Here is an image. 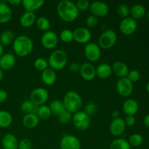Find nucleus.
Returning a JSON list of instances; mask_svg holds the SVG:
<instances>
[{
    "mask_svg": "<svg viewBox=\"0 0 149 149\" xmlns=\"http://www.w3.org/2000/svg\"><path fill=\"white\" fill-rule=\"evenodd\" d=\"M3 52H4V46L0 43V57L3 55Z\"/></svg>",
    "mask_w": 149,
    "mask_h": 149,
    "instance_id": "603ef678",
    "label": "nucleus"
},
{
    "mask_svg": "<svg viewBox=\"0 0 149 149\" xmlns=\"http://www.w3.org/2000/svg\"><path fill=\"white\" fill-rule=\"evenodd\" d=\"M130 7L125 4H121L117 8V13L119 17H122V19H125L128 17L130 15Z\"/></svg>",
    "mask_w": 149,
    "mask_h": 149,
    "instance_id": "ea45409f",
    "label": "nucleus"
},
{
    "mask_svg": "<svg viewBox=\"0 0 149 149\" xmlns=\"http://www.w3.org/2000/svg\"><path fill=\"white\" fill-rule=\"evenodd\" d=\"M36 114L39 117V119H42V120H47V119H49L50 118L51 115H52V112H51L49 106L42 105V106H40L38 107Z\"/></svg>",
    "mask_w": 149,
    "mask_h": 149,
    "instance_id": "2f4dec72",
    "label": "nucleus"
},
{
    "mask_svg": "<svg viewBox=\"0 0 149 149\" xmlns=\"http://www.w3.org/2000/svg\"><path fill=\"white\" fill-rule=\"evenodd\" d=\"M15 53L19 57H26L30 55L33 49L32 39L26 35H20L15 39L13 43Z\"/></svg>",
    "mask_w": 149,
    "mask_h": 149,
    "instance_id": "f03ea898",
    "label": "nucleus"
},
{
    "mask_svg": "<svg viewBox=\"0 0 149 149\" xmlns=\"http://www.w3.org/2000/svg\"><path fill=\"white\" fill-rule=\"evenodd\" d=\"M13 123V116L7 111H0V127L7 128Z\"/></svg>",
    "mask_w": 149,
    "mask_h": 149,
    "instance_id": "c756f323",
    "label": "nucleus"
},
{
    "mask_svg": "<svg viewBox=\"0 0 149 149\" xmlns=\"http://www.w3.org/2000/svg\"><path fill=\"white\" fill-rule=\"evenodd\" d=\"M97 106L95 103L93 102H90V103H87L84 106V109L83 111L88 115L89 116H92L97 112Z\"/></svg>",
    "mask_w": 149,
    "mask_h": 149,
    "instance_id": "58836bf2",
    "label": "nucleus"
},
{
    "mask_svg": "<svg viewBox=\"0 0 149 149\" xmlns=\"http://www.w3.org/2000/svg\"><path fill=\"white\" fill-rule=\"evenodd\" d=\"M45 4L44 0H23L22 5L26 12L34 13V11L40 9Z\"/></svg>",
    "mask_w": 149,
    "mask_h": 149,
    "instance_id": "5701e85b",
    "label": "nucleus"
},
{
    "mask_svg": "<svg viewBox=\"0 0 149 149\" xmlns=\"http://www.w3.org/2000/svg\"><path fill=\"white\" fill-rule=\"evenodd\" d=\"M98 21V17L91 14L86 19V24L89 28H93L97 26Z\"/></svg>",
    "mask_w": 149,
    "mask_h": 149,
    "instance_id": "37998d69",
    "label": "nucleus"
},
{
    "mask_svg": "<svg viewBox=\"0 0 149 149\" xmlns=\"http://www.w3.org/2000/svg\"><path fill=\"white\" fill-rule=\"evenodd\" d=\"M62 101L65 110L71 112V113L79 111L83 104L82 99L80 95L74 91L67 92Z\"/></svg>",
    "mask_w": 149,
    "mask_h": 149,
    "instance_id": "7ed1b4c3",
    "label": "nucleus"
},
{
    "mask_svg": "<svg viewBox=\"0 0 149 149\" xmlns=\"http://www.w3.org/2000/svg\"><path fill=\"white\" fill-rule=\"evenodd\" d=\"M131 146L128 141L124 138H117L111 143L110 149H130Z\"/></svg>",
    "mask_w": 149,
    "mask_h": 149,
    "instance_id": "473e14b6",
    "label": "nucleus"
},
{
    "mask_svg": "<svg viewBox=\"0 0 149 149\" xmlns=\"http://www.w3.org/2000/svg\"><path fill=\"white\" fill-rule=\"evenodd\" d=\"M143 123L144 126L149 128V113L144 116L143 119Z\"/></svg>",
    "mask_w": 149,
    "mask_h": 149,
    "instance_id": "8fccbe9b",
    "label": "nucleus"
},
{
    "mask_svg": "<svg viewBox=\"0 0 149 149\" xmlns=\"http://www.w3.org/2000/svg\"><path fill=\"white\" fill-rule=\"evenodd\" d=\"M1 144L4 149H17L18 147L17 138L11 133H7L4 135L1 140Z\"/></svg>",
    "mask_w": 149,
    "mask_h": 149,
    "instance_id": "aec40b11",
    "label": "nucleus"
},
{
    "mask_svg": "<svg viewBox=\"0 0 149 149\" xmlns=\"http://www.w3.org/2000/svg\"><path fill=\"white\" fill-rule=\"evenodd\" d=\"M8 3L12 6H18L22 4L21 0H9Z\"/></svg>",
    "mask_w": 149,
    "mask_h": 149,
    "instance_id": "09e8293b",
    "label": "nucleus"
},
{
    "mask_svg": "<svg viewBox=\"0 0 149 149\" xmlns=\"http://www.w3.org/2000/svg\"><path fill=\"white\" fill-rule=\"evenodd\" d=\"M15 35L13 31L10 30H6L0 34V43L3 46H7L13 43L15 40Z\"/></svg>",
    "mask_w": 149,
    "mask_h": 149,
    "instance_id": "c85d7f7f",
    "label": "nucleus"
},
{
    "mask_svg": "<svg viewBox=\"0 0 149 149\" xmlns=\"http://www.w3.org/2000/svg\"><path fill=\"white\" fill-rule=\"evenodd\" d=\"M3 78H4V72H3L2 70L0 68V81L3 79Z\"/></svg>",
    "mask_w": 149,
    "mask_h": 149,
    "instance_id": "864d4df0",
    "label": "nucleus"
},
{
    "mask_svg": "<svg viewBox=\"0 0 149 149\" xmlns=\"http://www.w3.org/2000/svg\"><path fill=\"white\" fill-rule=\"evenodd\" d=\"M146 8L141 4H137L132 6L130 10V15L134 20L141 19L146 15Z\"/></svg>",
    "mask_w": 149,
    "mask_h": 149,
    "instance_id": "bb28decb",
    "label": "nucleus"
},
{
    "mask_svg": "<svg viewBox=\"0 0 149 149\" xmlns=\"http://www.w3.org/2000/svg\"><path fill=\"white\" fill-rule=\"evenodd\" d=\"M127 78L132 83L137 82L141 79V74H140L139 71L135 69L131 70V71H129V73L127 76Z\"/></svg>",
    "mask_w": 149,
    "mask_h": 149,
    "instance_id": "79ce46f5",
    "label": "nucleus"
},
{
    "mask_svg": "<svg viewBox=\"0 0 149 149\" xmlns=\"http://www.w3.org/2000/svg\"><path fill=\"white\" fill-rule=\"evenodd\" d=\"M49 109H50L52 114L55 115V116H58L61 114L63 111H65V106H64L62 100H53L49 106Z\"/></svg>",
    "mask_w": 149,
    "mask_h": 149,
    "instance_id": "cd10ccee",
    "label": "nucleus"
},
{
    "mask_svg": "<svg viewBox=\"0 0 149 149\" xmlns=\"http://www.w3.org/2000/svg\"><path fill=\"white\" fill-rule=\"evenodd\" d=\"M13 16V12L6 1H0V23L10 21Z\"/></svg>",
    "mask_w": 149,
    "mask_h": 149,
    "instance_id": "412c9836",
    "label": "nucleus"
},
{
    "mask_svg": "<svg viewBox=\"0 0 149 149\" xmlns=\"http://www.w3.org/2000/svg\"><path fill=\"white\" fill-rule=\"evenodd\" d=\"M137 27H138L137 21L131 17L122 19V20L119 23V30L124 35H127V36L135 33Z\"/></svg>",
    "mask_w": 149,
    "mask_h": 149,
    "instance_id": "9b49d317",
    "label": "nucleus"
},
{
    "mask_svg": "<svg viewBox=\"0 0 149 149\" xmlns=\"http://www.w3.org/2000/svg\"><path fill=\"white\" fill-rule=\"evenodd\" d=\"M127 141L130 146L139 147L140 146L142 145L143 142V138L142 135L140 134L134 133L130 136Z\"/></svg>",
    "mask_w": 149,
    "mask_h": 149,
    "instance_id": "f704fd0d",
    "label": "nucleus"
},
{
    "mask_svg": "<svg viewBox=\"0 0 149 149\" xmlns=\"http://www.w3.org/2000/svg\"><path fill=\"white\" fill-rule=\"evenodd\" d=\"M147 17H148V19L149 20V10L148 11V13H147Z\"/></svg>",
    "mask_w": 149,
    "mask_h": 149,
    "instance_id": "6e6d98bb",
    "label": "nucleus"
},
{
    "mask_svg": "<svg viewBox=\"0 0 149 149\" xmlns=\"http://www.w3.org/2000/svg\"><path fill=\"white\" fill-rule=\"evenodd\" d=\"M48 65L54 71L63 69L67 65L68 56L62 49H57L52 52L48 58Z\"/></svg>",
    "mask_w": 149,
    "mask_h": 149,
    "instance_id": "20e7f679",
    "label": "nucleus"
},
{
    "mask_svg": "<svg viewBox=\"0 0 149 149\" xmlns=\"http://www.w3.org/2000/svg\"><path fill=\"white\" fill-rule=\"evenodd\" d=\"M112 68L111 65L108 63H101L96 68V76L100 79H107L111 75Z\"/></svg>",
    "mask_w": 149,
    "mask_h": 149,
    "instance_id": "a878e982",
    "label": "nucleus"
},
{
    "mask_svg": "<svg viewBox=\"0 0 149 149\" xmlns=\"http://www.w3.org/2000/svg\"><path fill=\"white\" fill-rule=\"evenodd\" d=\"M69 69L73 73L79 72L80 70V65L77 62L71 63L69 65Z\"/></svg>",
    "mask_w": 149,
    "mask_h": 149,
    "instance_id": "49530a36",
    "label": "nucleus"
},
{
    "mask_svg": "<svg viewBox=\"0 0 149 149\" xmlns=\"http://www.w3.org/2000/svg\"><path fill=\"white\" fill-rule=\"evenodd\" d=\"M38 107L39 106L33 104L30 100H24L23 102H22L21 105H20V109L26 114L27 113H35L36 114Z\"/></svg>",
    "mask_w": 149,
    "mask_h": 149,
    "instance_id": "7c9ffc66",
    "label": "nucleus"
},
{
    "mask_svg": "<svg viewBox=\"0 0 149 149\" xmlns=\"http://www.w3.org/2000/svg\"><path fill=\"white\" fill-rule=\"evenodd\" d=\"M36 27L39 29V30L42 31L44 32H46L47 31H49L51 27L50 22L48 20L47 17H39L36 20Z\"/></svg>",
    "mask_w": 149,
    "mask_h": 149,
    "instance_id": "72a5a7b5",
    "label": "nucleus"
},
{
    "mask_svg": "<svg viewBox=\"0 0 149 149\" xmlns=\"http://www.w3.org/2000/svg\"><path fill=\"white\" fill-rule=\"evenodd\" d=\"M49 98V93L45 88L37 87L31 92L30 95V100L37 106L45 105Z\"/></svg>",
    "mask_w": 149,
    "mask_h": 149,
    "instance_id": "6e6552de",
    "label": "nucleus"
},
{
    "mask_svg": "<svg viewBox=\"0 0 149 149\" xmlns=\"http://www.w3.org/2000/svg\"><path fill=\"white\" fill-rule=\"evenodd\" d=\"M80 75L85 81H92L96 77V68L91 63H84L80 65Z\"/></svg>",
    "mask_w": 149,
    "mask_h": 149,
    "instance_id": "2eb2a0df",
    "label": "nucleus"
},
{
    "mask_svg": "<svg viewBox=\"0 0 149 149\" xmlns=\"http://www.w3.org/2000/svg\"><path fill=\"white\" fill-rule=\"evenodd\" d=\"M116 41L117 34L116 32L111 29H108L100 35L97 45L100 49H109L116 45Z\"/></svg>",
    "mask_w": 149,
    "mask_h": 149,
    "instance_id": "39448f33",
    "label": "nucleus"
},
{
    "mask_svg": "<svg viewBox=\"0 0 149 149\" xmlns=\"http://www.w3.org/2000/svg\"><path fill=\"white\" fill-rule=\"evenodd\" d=\"M42 81L46 85L51 86L55 83L57 80V74L55 71L50 68L45 69L42 72Z\"/></svg>",
    "mask_w": 149,
    "mask_h": 149,
    "instance_id": "4be33fe9",
    "label": "nucleus"
},
{
    "mask_svg": "<svg viewBox=\"0 0 149 149\" xmlns=\"http://www.w3.org/2000/svg\"><path fill=\"white\" fill-rule=\"evenodd\" d=\"M41 43L45 49H54L58 43V35L53 31H47L45 32L42 36Z\"/></svg>",
    "mask_w": 149,
    "mask_h": 149,
    "instance_id": "9d476101",
    "label": "nucleus"
},
{
    "mask_svg": "<svg viewBox=\"0 0 149 149\" xmlns=\"http://www.w3.org/2000/svg\"><path fill=\"white\" fill-rule=\"evenodd\" d=\"M16 63V58L13 54L5 53L0 57V68L2 71L12 69Z\"/></svg>",
    "mask_w": 149,
    "mask_h": 149,
    "instance_id": "f3484780",
    "label": "nucleus"
},
{
    "mask_svg": "<svg viewBox=\"0 0 149 149\" xmlns=\"http://www.w3.org/2000/svg\"><path fill=\"white\" fill-rule=\"evenodd\" d=\"M57 13L61 20L68 23L77 20L79 15L76 4L70 0L60 1L57 6Z\"/></svg>",
    "mask_w": 149,
    "mask_h": 149,
    "instance_id": "f257e3e1",
    "label": "nucleus"
},
{
    "mask_svg": "<svg viewBox=\"0 0 149 149\" xmlns=\"http://www.w3.org/2000/svg\"><path fill=\"white\" fill-rule=\"evenodd\" d=\"M112 73L120 78L127 77L129 73V68L127 64L122 61H116L112 65Z\"/></svg>",
    "mask_w": 149,
    "mask_h": 149,
    "instance_id": "6ab92c4d",
    "label": "nucleus"
},
{
    "mask_svg": "<svg viewBox=\"0 0 149 149\" xmlns=\"http://www.w3.org/2000/svg\"><path fill=\"white\" fill-rule=\"evenodd\" d=\"M139 109L138 103L132 98L127 99L125 100L122 106L123 111L127 116H135Z\"/></svg>",
    "mask_w": 149,
    "mask_h": 149,
    "instance_id": "a211bd4d",
    "label": "nucleus"
},
{
    "mask_svg": "<svg viewBox=\"0 0 149 149\" xmlns=\"http://www.w3.org/2000/svg\"><path fill=\"white\" fill-rule=\"evenodd\" d=\"M7 97H8V95L7 92L4 90H0V103L6 101Z\"/></svg>",
    "mask_w": 149,
    "mask_h": 149,
    "instance_id": "de8ad7c7",
    "label": "nucleus"
},
{
    "mask_svg": "<svg viewBox=\"0 0 149 149\" xmlns=\"http://www.w3.org/2000/svg\"><path fill=\"white\" fill-rule=\"evenodd\" d=\"M36 15L34 13L26 12L20 16L19 22L21 26L24 28H29L33 26V23H36Z\"/></svg>",
    "mask_w": 149,
    "mask_h": 149,
    "instance_id": "b1692460",
    "label": "nucleus"
},
{
    "mask_svg": "<svg viewBox=\"0 0 149 149\" xmlns=\"http://www.w3.org/2000/svg\"><path fill=\"white\" fill-rule=\"evenodd\" d=\"M84 55L90 63H95L98 61L101 56V49L98 45L94 42L87 44L84 49Z\"/></svg>",
    "mask_w": 149,
    "mask_h": 149,
    "instance_id": "0eeeda50",
    "label": "nucleus"
},
{
    "mask_svg": "<svg viewBox=\"0 0 149 149\" xmlns=\"http://www.w3.org/2000/svg\"><path fill=\"white\" fill-rule=\"evenodd\" d=\"M74 126L79 131H85L90 125V117L83 111L74 113L72 117Z\"/></svg>",
    "mask_w": 149,
    "mask_h": 149,
    "instance_id": "423d86ee",
    "label": "nucleus"
},
{
    "mask_svg": "<svg viewBox=\"0 0 149 149\" xmlns=\"http://www.w3.org/2000/svg\"><path fill=\"white\" fill-rule=\"evenodd\" d=\"M33 65H34L35 68L39 71H43L45 69L48 68V61L45 60L43 58H38L35 60L34 63H33Z\"/></svg>",
    "mask_w": 149,
    "mask_h": 149,
    "instance_id": "e433bc0d",
    "label": "nucleus"
},
{
    "mask_svg": "<svg viewBox=\"0 0 149 149\" xmlns=\"http://www.w3.org/2000/svg\"><path fill=\"white\" fill-rule=\"evenodd\" d=\"M74 41L79 44H88L92 38L91 32L84 27H79L73 31Z\"/></svg>",
    "mask_w": 149,
    "mask_h": 149,
    "instance_id": "f8f14e48",
    "label": "nucleus"
},
{
    "mask_svg": "<svg viewBox=\"0 0 149 149\" xmlns=\"http://www.w3.org/2000/svg\"><path fill=\"white\" fill-rule=\"evenodd\" d=\"M72 117L73 115L71 112L65 110L58 116V122H60V124L61 125H67V124L69 123L71 121H72Z\"/></svg>",
    "mask_w": 149,
    "mask_h": 149,
    "instance_id": "c9c22d12",
    "label": "nucleus"
},
{
    "mask_svg": "<svg viewBox=\"0 0 149 149\" xmlns=\"http://www.w3.org/2000/svg\"><path fill=\"white\" fill-rule=\"evenodd\" d=\"M75 4L79 13L87 10L88 9H90V3L88 0H78Z\"/></svg>",
    "mask_w": 149,
    "mask_h": 149,
    "instance_id": "a19ab883",
    "label": "nucleus"
},
{
    "mask_svg": "<svg viewBox=\"0 0 149 149\" xmlns=\"http://www.w3.org/2000/svg\"><path fill=\"white\" fill-rule=\"evenodd\" d=\"M126 129L125 121L122 118H117L112 120L109 126V131L113 136H120Z\"/></svg>",
    "mask_w": 149,
    "mask_h": 149,
    "instance_id": "dca6fc26",
    "label": "nucleus"
},
{
    "mask_svg": "<svg viewBox=\"0 0 149 149\" xmlns=\"http://www.w3.org/2000/svg\"><path fill=\"white\" fill-rule=\"evenodd\" d=\"M32 143L29 138H23L18 143L17 149H31Z\"/></svg>",
    "mask_w": 149,
    "mask_h": 149,
    "instance_id": "c03bdc74",
    "label": "nucleus"
},
{
    "mask_svg": "<svg viewBox=\"0 0 149 149\" xmlns=\"http://www.w3.org/2000/svg\"><path fill=\"white\" fill-rule=\"evenodd\" d=\"M23 124L28 129H33L39 125V119L35 113H27L23 116Z\"/></svg>",
    "mask_w": 149,
    "mask_h": 149,
    "instance_id": "393cba45",
    "label": "nucleus"
},
{
    "mask_svg": "<svg viewBox=\"0 0 149 149\" xmlns=\"http://www.w3.org/2000/svg\"><path fill=\"white\" fill-rule=\"evenodd\" d=\"M61 149H80L81 143L74 135H66L63 136L60 142Z\"/></svg>",
    "mask_w": 149,
    "mask_h": 149,
    "instance_id": "4468645a",
    "label": "nucleus"
},
{
    "mask_svg": "<svg viewBox=\"0 0 149 149\" xmlns=\"http://www.w3.org/2000/svg\"><path fill=\"white\" fill-rule=\"evenodd\" d=\"M146 90H147V92L149 93V81L147 83V84H146Z\"/></svg>",
    "mask_w": 149,
    "mask_h": 149,
    "instance_id": "5fc2aeb1",
    "label": "nucleus"
},
{
    "mask_svg": "<svg viewBox=\"0 0 149 149\" xmlns=\"http://www.w3.org/2000/svg\"><path fill=\"white\" fill-rule=\"evenodd\" d=\"M90 10L92 15L96 17H104L109 12V7L106 3L100 1H93L90 4Z\"/></svg>",
    "mask_w": 149,
    "mask_h": 149,
    "instance_id": "ddd939ff",
    "label": "nucleus"
},
{
    "mask_svg": "<svg viewBox=\"0 0 149 149\" xmlns=\"http://www.w3.org/2000/svg\"><path fill=\"white\" fill-rule=\"evenodd\" d=\"M116 90L119 95L127 97L133 92V83L131 82L127 77L120 78L116 82Z\"/></svg>",
    "mask_w": 149,
    "mask_h": 149,
    "instance_id": "1a4fd4ad",
    "label": "nucleus"
},
{
    "mask_svg": "<svg viewBox=\"0 0 149 149\" xmlns=\"http://www.w3.org/2000/svg\"><path fill=\"white\" fill-rule=\"evenodd\" d=\"M119 115H120V113H119V111L115 110L111 112V116L113 117V119H117V118H119Z\"/></svg>",
    "mask_w": 149,
    "mask_h": 149,
    "instance_id": "3c124183",
    "label": "nucleus"
},
{
    "mask_svg": "<svg viewBox=\"0 0 149 149\" xmlns=\"http://www.w3.org/2000/svg\"><path fill=\"white\" fill-rule=\"evenodd\" d=\"M126 127H132L135 125L136 119L134 116H127L126 118L124 119Z\"/></svg>",
    "mask_w": 149,
    "mask_h": 149,
    "instance_id": "a18cd8bd",
    "label": "nucleus"
},
{
    "mask_svg": "<svg viewBox=\"0 0 149 149\" xmlns=\"http://www.w3.org/2000/svg\"><path fill=\"white\" fill-rule=\"evenodd\" d=\"M60 38L61 41L64 43H70L74 41V35L73 31L68 29H64L60 33Z\"/></svg>",
    "mask_w": 149,
    "mask_h": 149,
    "instance_id": "4c0bfd02",
    "label": "nucleus"
}]
</instances>
